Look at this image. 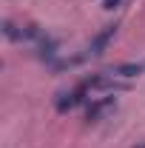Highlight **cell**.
<instances>
[{
  "label": "cell",
  "instance_id": "obj_6",
  "mask_svg": "<svg viewBox=\"0 0 145 148\" xmlns=\"http://www.w3.org/2000/svg\"><path fill=\"white\" fill-rule=\"evenodd\" d=\"M3 34L9 37L12 43H26V40H23V26L12 23V20H6V23H3Z\"/></svg>",
  "mask_w": 145,
  "mask_h": 148
},
{
  "label": "cell",
  "instance_id": "obj_7",
  "mask_svg": "<svg viewBox=\"0 0 145 148\" xmlns=\"http://www.w3.org/2000/svg\"><path fill=\"white\" fill-rule=\"evenodd\" d=\"M120 6H122V0H103V9H108V12L120 9Z\"/></svg>",
  "mask_w": 145,
  "mask_h": 148
},
{
  "label": "cell",
  "instance_id": "obj_3",
  "mask_svg": "<svg viewBox=\"0 0 145 148\" xmlns=\"http://www.w3.org/2000/svg\"><path fill=\"white\" fill-rule=\"evenodd\" d=\"M88 100V91L85 88H71V91H60L57 94V100H54V108L60 111V114H68V111H74L77 106H83Z\"/></svg>",
  "mask_w": 145,
  "mask_h": 148
},
{
  "label": "cell",
  "instance_id": "obj_2",
  "mask_svg": "<svg viewBox=\"0 0 145 148\" xmlns=\"http://www.w3.org/2000/svg\"><path fill=\"white\" fill-rule=\"evenodd\" d=\"M114 111H117V100L114 97H94L88 103V108H85V120L88 123H103Z\"/></svg>",
  "mask_w": 145,
  "mask_h": 148
},
{
  "label": "cell",
  "instance_id": "obj_4",
  "mask_svg": "<svg viewBox=\"0 0 145 148\" xmlns=\"http://www.w3.org/2000/svg\"><path fill=\"white\" fill-rule=\"evenodd\" d=\"M114 37H117V26H105L103 32H97V34L88 40V46H85V57H97V54H103Z\"/></svg>",
  "mask_w": 145,
  "mask_h": 148
},
{
  "label": "cell",
  "instance_id": "obj_1",
  "mask_svg": "<svg viewBox=\"0 0 145 148\" xmlns=\"http://www.w3.org/2000/svg\"><path fill=\"white\" fill-rule=\"evenodd\" d=\"M80 88H85V91H105V94H114V91H125L128 83H120L111 71H105V74L100 71V74H88V77H83Z\"/></svg>",
  "mask_w": 145,
  "mask_h": 148
},
{
  "label": "cell",
  "instance_id": "obj_8",
  "mask_svg": "<svg viewBox=\"0 0 145 148\" xmlns=\"http://www.w3.org/2000/svg\"><path fill=\"white\" fill-rule=\"evenodd\" d=\"M134 148H145V143H142V145H134Z\"/></svg>",
  "mask_w": 145,
  "mask_h": 148
},
{
  "label": "cell",
  "instance_id": "obj_5",
  "mask_svg": "<svg viewBox=\"0 0 145 148\" xmlns=\"http://www.w3.org/2000/svg\"><path fill=\"white\" fill-rule=\"evenodd\" d=\"M111 74H114V77H125V80H131V77L145 74V63H117V66L111 69Z\"/></svg>",
  "mask_w": 145,
  "mask_h": 148
}]
</instances>
